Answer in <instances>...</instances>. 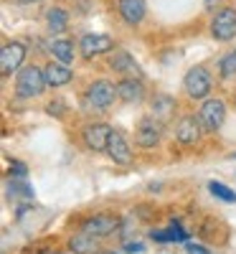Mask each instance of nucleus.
<instances>
[{"instance_id": "1", "label": "nucleus", "mask_w": 236, "mask_h": 254, "mask_svg": "<svg viewBox=\"0 0 236 254\" xmlns=\"http://www.w3.org/2000/svg\"><path fill=\"white\" fill-rule=\"evenodd\" d=\"M46 87H49L46 74H44V69H38V66L20 69V74H18V79H15V94H18L20 99L41 97Z\"/></svg>"}, {"instance_id": "2", "label": "nucleus", "mask_w": 236, "mask_h": 254, "mask_svg": "<svg viewBox=\"0 0 236 254\" xmlns=\"http://www.w3.org/2000/svg\"><path fill=\"white\" fill-rule=\"evenodd\" d=\"M183 87H185V94L190 99H206L211 94V89H213V79H211V74L203 66H193L183 76Z\"/></svg>"}, {"instance_id": "3", "label": "nucleus", "mask_w": 236, "mask_h": 254, "mask_svg": "<svg viewBox=\"0 0 236 254\" xmlns=\"http://www.w3.org/2000/svg\"><path fill=\"white\" fill-rule=\"evenodd\" d=\"M117 97V87L112 81H107V79H97L89 84V89H87V104L99 112L104 110H110L112 107V102Z\"/></svg>"}, {"instance_id": "4", "label": "nucleus", "mask_w": 236, "mask_h": 254, "mask_svg": "<svg viewBox=\"0 0 236 254\" xmlns=\"http://www.w3.org/2000/svg\"><path fill=\"white\" fill-rule=\"evenodd\" d=\"M201 135H203V122H201V117L185 115V117L178 120V125H176V142H178L180 147L196 145V142L201 140Z\"/></svg>"}, {"instance_id": "5", "label": "nucleus", "mask_w": 236, "mask_h": 254, "mask_svg": "<svg viewBox=\"0 0 236 254\" xmlns=\"http://www.w3.org/2000/svg\"><path fill=\"white\" fill-rule=\"evenodd\" d=\"M119 226H122V221L115 214H97V216H92V219H87L81 224V231L102 239V237H110V234H115V231H119Z\"/></svg>"}, {"instance_id": "6", "label": "nucleus", "mask_w": 236, "mask_h": 254, "mask_svg": "<svg viewBox=\"0 0 236 254\" xmlns=\"http://www.w3.org/2000/svg\"><path fill=\"white\" fill-rule=\"evenodd\" d=\"M198 117H201V122H203V130L216 132L219 127L224 125V120H226V104H224L221 99H206V102L201 104Z\"/></svg>"}, {"instance_id": "7", "label": "nucleus", "mask_w": 236, "mask_h": 254, "mask_svg": "<svg viewBox=\"0 0 236 254\" xmlns=\"http://www.w3.org/2000/svg\"><path fill=\"white\" fill-rule=\"evenodd\" d=\"M211 33L216 41H231L236 38V10L231 8H224L213 15L211 20Z\"/></svg>"}, {"instance_id": "8", "label": "nucleus", "mask_w": 236, "mask_h": 254, "mask_svg": "<svg viewBox=\"0 0 236 254\" xmlns=\"http://www.w3.org/2000/svg\"><path fill=\"white\" fill-rule=\"evenodd\" d=\"M84 145L89 147L94 153H102L107 150V145H110V137H112V127L104 125V122H92L84 127Z\"/></svg>"}, {"instance_id": "9", "label": "nucleus", "mask_w": 236, "mask_h": 254, "mask_svg": "<svg viewBox=\"0 0 236 254\" xmlns=\"http://www.w3.org/2000/svg\"><path fill=\"white\" fill-rule=\"evenodd\" d=\"M23 59H26V46L18 44V41H10L0 49V71L5 76H10L13 71H18L23 66Z\"/></svg>"}, {"instance_id": "10", "label": "nucleus", "mask_w": 236, "mask_h": 254, "mask_svg": "<svg viewBox=\"0 0 236 254\" xmlns=\"http://www.w3.org/2000/svg\"><path fill=\"white\" fill-rule=\"evenodd\" d=\"M163 132V125L158 117H142L137 125V132H135V142L140 147H155Z\"/></svg>"}, {"instance_id": "11", "label": "nucleus", "mask_w": 236, "mask_h": 254, "mask_svg": "<svg viewBox=\"0 0 236 254\" xmlns=\"http://www.w3.org/2000/svg\"><path fill=\"white\" fill-rule=\"evenodd\" d=\"M79 46H81V56L84 59H94L99 54L112 51L115 49V41L110 36H102V33H87V36L79 41Z\"/></svg>"}, {"instance_id": "12", "label": "nucleus", "mask_w": 236, "mask_h": 254, "mask_svg": "<svg viewBox=\"0 0 236 254\" xmlns=\"http://www.w3.org/2000/svg\"><path fill=\"white\" fill-rule=\"evenodd\" d=\"M107 155H110L115 163L119 165H130L132 163V147L127 142V137L117 130H112V137H110V145H107Z\"/></svg>"}, {"instance_id": "13", "label": "nucleus", "mask_w": 236, "mask_h": 254, "mask_svg": "<svg viewBox=\"0 0 236 254\" xmlns=\"http://www.w3.org/2000/svg\"><path fill=\"white\" fill-rule=\"evenodd\" d=\"M110 69L112 71H117V74H127V76H142V71H140V66H137V61L127 54V51H122V49H117L112 56H110Z\"/></svg>"}, {"instance_id": "14", "label": "nucleus", "mask_w": 236, "mask_h": 254, "mask_svg": "<svg viewBox=\"0 0 236 254\" xmlns=\"http://www.w3.org/2000/svg\"><path fill=\"white\" fill-rule=\"evenodd\" d=\"M117 97L127 104H132V102H140L145 97V87H142V81L135 79V76H127L117 84Z\"/></svg>"}, {"instance_id": "15", "label": "nucleus", "mask_w": 236, "mask_h": 254, "mask_svg": "<svg viewBox=\"0 0 236 254\" xmlns=\"http://www.w3.org/2000/svg\"><path fill=\"white\" fill-rule=\"evenodd\" d=\"M119 15L124 23L137 26L145 18V0H119Z\"/></svg>"}, {"instance_id": "16", "label": "nucleus", "mask_w": 236, "mask_h": 254, "mask_svg": "<svg viewBox=\"0 0 236 254\" xmlns=\"http://www.w3.org/2000/svg\"><path fill=\"white\" fill-rule=\"evenodd\" d=\"M44 74H46L49 87H63V84H69L74 79V71L66 66V64H54V61L44 69Z\"/></svg>"}, {"instance_id": "17", "label": "nucleus", "mask_w": 236, "mask_h": 254, "mask_svg": "<svg viewBox=\"0 0 236 254\" xmlns=\"http://www.w3.org/2000/svg\"><path fill=\"white\" fill-rule=\"evenodd\" d=\"M69 249H71L74 254H97L99 239L92 237V234H87V231H81V234H76V237L69 239Z\"/></svg>"}, {"instance_id": "18", "label": "nucleus", "mask_w": 236, "mask_h": 254, "mask_svg": "<svg viewBox=\"0 0 236 254\" xmlns=\"http://www.w3.org/2000/svg\"><path fill=\"white\" fill-rule=\"evenodd\" d=\"M173 107H176V99L168 97V94H158L153 99V117H158L160 122L168 120L170 115H173Z\"/></svg>"}, {"instance_id": "19", "label": "nucleus", "mask_w": 236, "mask_h": 254, "mask_svg": "<svg viewBox=\"0 0 236 254\" xmlns=\"http://www.w3.org/2000/svg\"><path fill=\"white\" fill-rule=\"evenodd\" d=\"M46 23H49V31L51 33H61L63 28H66V23H69V15H66V10H63V8H49Z\"/></svg>"}, {"instance_id": "20", "label": "nucleus", "mask_w": 236, "mask_h": 254, "mask_svg": "<svg viewBox=\"0 0 236 254\" xmlns=\"http://www.w3.org/2000/svg\"><path fill=\"white\" fill-rule=\"evenodd\" d=\"M150 239L153 242H185L188 239V234L180 229V226H168V229H163V231H153L150 234Z\"/></svg>"}, {"instance_id": "21", "label": "nucleus", "mask_w": 236, "mask_h": 254, "mask_svg": "<svg viewBox=\"0 0 236 254\" xmlns=\"http://www.w3.org/2000/svg\"><path fill=\"white\" fill-rule=\"evenodd\" d=\"M51 54L61 64H69L74 59V44H71V41H66V38H59V41H54V44H51Z\"/></svg>"}, {"instance_id": "22", "label": "nucleus", "mask_w": 236, "mask_h": 254, "mask_svg": "<svg viewBox=\"0 0 236 254\" xmlns=\"http://www.w3.org/2000/svg\"><path fill=\"white\" fill-rule=\"evenodd\" d=\"M208 190H211L216 198L226 201V203H234V201H236V190H231L229 186H224V183H219V181H211V183H208Z\"/></svg>"}, {"instance_id": "23", "label": "nucleus", "mask_w": 236, "mask_h": 254, "mask_svg": "<svg viewBox=\"0 0 236 254\" xmlns=\"http://www.w3.org/2000/svg\"><path fill=\"white\" fill-rule=\"evenodd\" d=\"M219 71H221V76H226V79L236 74V49L229 51V54L219 61Z\"/></svg>"}, {"instance_id": "24", "label": "nucleus", "mask_w": 236, "mask_h": 254, "mask_svg": "<svg viewBox=\"0 0 236 254\" xmlns=\"http://www.w3.org/2000/svg\"><path fill=\"white\" fill-rule=\"evenodd\" d=\"M10 196H26V198H31L33 190H31V186H26V183L13 181V183H10Z\"/></svg>"}, {"instance_id": "25", "label": "nucleus", "mask_w": 236, "mask_h": 254, "mask_svg": "<svg viewBox=\"0 0 236 254\" xmlns=\"http://www.w3.org/2000/svg\"><path fill=\"white\" fill-rule=\"evenodd\" d=\"M10 176L26 178V176H28V168H26V163H20V160H10Z\"/></svg>"}, {"instance_id": "26", "label": "nucleus", "mask_w": 236, "mask_h": 254, "mask_svg": "<svg viewBox=\"0 0 236 254\" xmlns=\"http://www.w3.org/2000/svg\"><path fill=\"white\" fill-rule=\"evenodd\" d=\"M46 112H49V115H54V117H61V115H63V102H61V99H56V102H49Z\"/></svg>"}, {"instance_id": "27", "label": "nucleus", "mask_w": 236, "mask_h": 254, "mask_svg": "<svg viewBox=\"0 0 236 254\" xmlns=\"http://www.w3.org/2000/svg\"><path fill=\"white\" fill-rule=\"evenodd\" d=\"M124 252L127 254H142L145 252V244L142 242H124Z\"/></svg>"}, {"instance_id": "28", "label": "nucleus", "mask_w": 236, "mask_h": 254, "mask_svg": "<svg viewBox=\"0 0 236 254\" xmlns=\"http://www.w3.org/2000/svg\"><path fill=\"white\" fill-rule=\"evenodd\" d=\"M185 252L188 254H211V249H206L203 244H193V242L185 244Z\"/></svg>"}, {"instance_id": "29", "label": "nucleus", "mask_w": 236, "mask_h": 254, "mask_svg": "<svg viewBox=\"0 0 236 254\" xmlns=\"http://www.w3.org/2000/svg\"><path fill=\"white\" fill-rule=\"evenodd\" d=\"M38 254H59V252H54V249H46V252H38Z\"/></svg>"}, {"instance_id": "30", "label": "nucleus", "mask_w": 236, "mask_h": 254, "mask_svg": "<svg viewBox=\"0 0 236 254\" xmlns=\"http://www.w3.org/2000/svg\"><path fill=\"white\" fill-rule=\"evenodd\" d=\"M99 254H127V252H99Z\"/></svg>"}, {"instance_id": "31", "label": "nucleus", "mask_w": 236, "mask_h": 254, "mask_svg": "<svg viewBox=\"0 0 236 254\" xmlns=\"http://www.w3.org/2000/svg\"><path fill=\"white\" fill-rule=\"evenodd\" d=\"M231 158H234V160H236V153H234V155H231Z\"/></svg>"}]
</instances>
